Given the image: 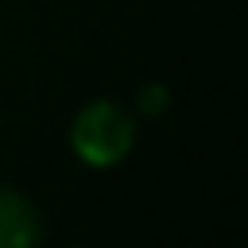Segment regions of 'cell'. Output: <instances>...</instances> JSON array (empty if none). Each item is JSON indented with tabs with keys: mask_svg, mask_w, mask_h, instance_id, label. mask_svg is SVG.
<instances>
[{
	"mask_svg": "<svg viewBox=\"0 0 248 248\" xmlns=\"http://www.w3.org/2000/svg\"><path fill=\"white\" fill-rule=\"evenodd\" d=\"M132 140H136V128L124 116V108L112 105V101L85 105L78 112L74 128H70V143H74L78 159L89 163V167H112V163H120L132 151Z\"/></svg>",
	"mask_w": 248,
	"mask_h": 248,
	"instance_id": "obj_1",
	"label": "cell"
},
{
	"mask_svg": "<svg viewBox=\"0 0 248 248\" xmlns=\"http://www.w3.org/2000/svg\"><path fill=\"white\" fill-rule=\"evenodd\" d=\"M39 236L43 229L35 205L23 194L0 186V248H39Z\"/></svg>",
	"mask_w": 248,
	"mask_h": 248,
	"instance_id": "obj_2",
	"label": "cell"
}]
</instances>
